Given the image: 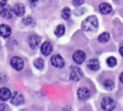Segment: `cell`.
<instances>
[{
	"label": "cell",
	"mask_w": 123,
	"mask_h": 111,
	"mask_svg": "<svg viewBox=\"0 0 123 111\" xmlns=\"http://www.w3.org/2000/svg\"><path fill=\"white\" fill-rule=\"evenodd\" d=\"M120 54H121V56H122V57H123V47H120Z\"/></svg>",
	"instance_id": "27"
},
{
	"label": "cell",
	"mask_w": 123,
	"mask_h": 111,
	"mask_svg": "<svg viewBox=\"0 0 123 111\" xmlns=\"http://www.w3.org/2000/svg\"><path fill=\"white\" fill-rule=\"evenodd\" d=\"M28 43H29L30 47L31 49H36L39 44H40V37L36 36V35H32L28 38Z\"/></svg>",
	"instance_id": "11"
},
{
	"label": "cell",
	"mask_w": 123,
	"mask_h": 111,
	"mask_svg": "<svg viewBox=\"0 0 123 111\" xmlns=\"http://www.w3.org/2000/svg\"><path fill=\"white\" fill-rule=\"evenodd\" d=\"M81 27L84 31H95L98 27V21L95 16H89L81 24Z\"/></svg>",
	"instance_id": "1"
},
{
	"label": "cell",
	"mask_w": 123,
	"mask_h": 111,
	"mask_svg": "<svg viewBox=\"0 0 123 111\" xmlns=\"http://www.w3.org/2000/svg\"><path fill=\"white\" fill-rule=\"evenodd\" d=\"M64 34H65V26H64V25H58L57 27L55 28L56 37H62Z\"/></svg>",
	"instance_id": "18"
},
{
	"label": "cell",
	"mask_w": 123,
	"mask_h": 111,
	"mask_svg": "<svg viewBox=\"0 0 123 111\" xmlns=\"http://www.w3.org/2000/svg\"><path fill=\"white\" fill-rule=\"evenodd\" d=\"M11 32H12V30L8 25H4V24L0 25V36L2 38H9L11 36Z\"/></svg>",
	"instance_id": "12"
},
{
	"label": "cell",
	"mask_w": 123,
	"mask_h": 111,
	"mask_svg": "<svg viewBox=\"0 0 123 111\" xmlns=\"http://www.w3.org/2000/svg\"><path fill=\"white\" fill-rule=\"evenodd\" d=\"M11 66L15 69V70L19 71L23 69L24 67V62L21 57H17V56H14V57L11 58Z\"/></svg>",
	"instance_id": "4"
},
{
	"label": "cell",
	"mask_w": 123,
	"mask_h": 111,
	"mask_svg": "<svg viewBox=\"0 0 123 111\" xmlns=\"http://www.w3.org/2000/svg\"><path fill=\"white\" fill-rule=\"evenodd\" d=\"M23 23L25 24V25H31L32 24V18L30 16H27V17H24L23 19Z\"/></svg>",
	"instance_id": "23"
},
{
	"label": "cell",
	"mask_w": 123,
	"mask_h": 111,
	"mask_svg": "<svg viewBox=\"0 0 123 111\" xmlns=\"http://www.w3.org/2000/svg\"><path fill=\"white\" fill-rule=\"evenodd\" d=\"M11 96H12V93H11V91L9 88H0V100L1 101L8 100V99L11 98Z\"/></svg>",
	"instance_id": "9"
},
{
	"label": "cell",
	"mask_w": 123,
	"mask_h": 111,
	"mask_svg": "<svg viewBox=\"0 0 123 111\" xmlns=\"http://www.w3.org/2000/svg\"><path fill=\"white\" fill-rule=\"evenodd\" d=\"M13 9H11V8H9V6H2V9H1V11H0V14H1V16L3 17V18H6V19H10V18H12V16H13Z\"/></svg>",
	"instance_id": "8"
},
{
	"label": "cell",
	"mask_w": 123,
	"mask_h": 111,
	"mask_svg": "<svg viewBox=\"0 0 123 111\" xmlns=\"http://www.w3.org/2000/svg\"><path fill=\"white\" fill-rule=\"evenodd\" d=\"M34 65L35 67H37L38 69H42L44 67V60L42 58H36L34 62Z\"/></svg>",
	"instance_id": "20"
},
{
	"label": "cell",
	"mask_w": 123,
	"mask_h": 111,
	"mask_svg": "<svg viewBox=\"0 0 123 111\" xmlns=\"http://www.w3.org/2000/svg\"><path fill=\"white\" fill-rule=\"evenodd\" d=\"M83 77V72L79 67H72L70 71V79L72 81H79Z\"/></svg>",
	"instance_id": "3"
},
{
	"label": "cell",
	"mask_w": 123,
	"mask_h": 111,
	"mask_svg": "<svg viewBox=\"0 0 123 111\" xmlns=\"http://www.w3.org/2000/svg\"><path fill=\"white\" fill-rule=\"evenodd\" d=\"M103 85H104V88H106V90L111 91V90H113V88H115V82H113L112 80L108 79V80H105V81L103 82Z\"/></svg>",
	"instance_id": "17"
},
{
	"label": "cell",
	"mask_w": 123,
	"mask_h": 111,
	"mask_svg": "<svg viewBox=\"0 0 123 111\" xmlns=\"http://www.w3.org/2000/svg\"><path fill=\"white\" fill-rule=\"evenodd\" d=\"M51 64L55 68H63L65 66V60L61 55H54L51 58Z\"/></svg>",
	"instance_id": "5"
},
{
	"label": "cell",
	"mask_w": 123,
	"mask_h": 111,
	"mask_svg": "<svg viewBox=\"0 0 123 111\" xmlns=\"http://www.w3.org/2000/svg\"><path fill=\"white\" fill-rule=\"evenodd\" d=\"M72 4L74 6H80L83 4V0H72Z\"/></svg>",
	"instance_id": "24"
},
{
	"label": "cell",
	"mask_w": 123,
	"mask_h": 111,
	"mask_svg": "<svg viewBox=\"0 0 123 111\" xmlns=\"http://www.w3.org/2000/svg\"><path fill=\"white\" fill-rule=\"evenodd\" d=\"M13 12H14V14L17 15V16H23V15L25 14V6H24V4L16 3L14 6V8H13Z\"/></svg>",
	"instance_id": "13"
},
{
	"label": "cell",
	"mask_w": 123,
	"mask_h": 111,
	"mask_svg": "<svg viewBox=\"0 0 123 111\" xmlns=\"http://www.w3.org/2000/svg\"><path fill=\"white\" fill-rule=\"evenodd\" d=\"M52 51H53V47H52V44L50 42H48V41H45V42L41 45V53L44 56L50 55V54L52 53Z\"/></svg>",
	"instance_id": "10"
},
{
	"label": "cell",
	"mask_w": 123,
	"mask_h": 111,
	"mask_svg": "<svg viewBox=\"0 0 123 111\" xmlns=\"http://www.w3.org/2000/svg\"><path fill=\"white\" fill-rule=\"evenodd\" d=\"M120 81H121L122 83H123V72L121 73V75H120Z\"/></svg>",
	"instance_id": "28"
},
{
	"label": "cell",
	"mask_w": 123,
	"mask_h": 111,
	"mask_svg": "<svg viewBox=\"0 0 123 111\" xmlns=\"http://www.w3.org/2000/svg\"><path fill=\"white\" fill-rule=\"evenodd\" d=\"M6 109V106L3 105V104H1V105H0V111H4Z\"/></svg>",
	"instance_id": "26"
},
{
	"label": "cell",
	"mask_w": 123,
	"mask_h": 111,
	"mask_svg": "<svg viewBox=\"0 0 123 111\" xmlns=\"http://www.w3.org/2000/svg\"><path fill=\"white\" fill-rule=\"evenodd\" d=\"M87 68L93 71L98 70V69H99V62H98V59H96V58L90 59L89 62H87Z\"/></svg>",
	"instance_id": "16"
},
{
	"label": "cell",
	"mask_w": 123,
	"mask_h": 111,
	"mask_svg": "<svg viewBox=\"0 0 123 111\" xmlns=\"http://www.w3.org/2000/svg\"><path fill=\"white\" fill-rule=\"evenodd\" d=\"M98 9H99V12L102 13V14H109V13L112 11V8H111V6L109 3H107V2L100 3L99 6H98Z\"/></svg>",
	"instance_id": "15"
},
{
	"label": "cell",
	"mask_w": 123,
	"mask_h": 111,
	"mask_svg": "<svg viewBox=\"0 0 123 111\" xmlns=\"http://www.w3.org/2000/svg\"><path fill=\"white\" fill-rule=\"evenodd\" d=\"M31 2H37V1H39V0H30Z\"/></svg>",
	"instance_id": "29"
},
{
	"label": "cell",
	"mask_w": 123,
	"mask_h": 111,
	"mask_svg": "<svg viewBox=\"0 0 123 111\" xmlns=\"http://www.w3.org/2000/svg\"><path fill=\"white\" fill-rule=\"evenodd\" d=\"M70 14H71V11H70L69 8H64L63 11H62V16H63V18H65V19L69 18Z\"/></svg>",
	"instance_id": "21"
},
{
	"label": "cell",
	"mask_w": 123,
	"mask_h": 111,
	"mask_svg": "<svg viewBox=\"0 0 123 111\" xmlns=\"http://www.w3.org/2000/svg\"><path fill=\"white\" fill-rule=\"evenodd\" d=\"M6 1H8V0H0V6H6Z\"/></svg>",
	"instance_id": "25"
},
{
	"label": "cell",
	"mask_w": 123,
	"mask_h": 111,
	"mask_svg": "<svg viewBox=\"0 0 123 111\" xmlns=\"http://www.w3.org/2000/svg\"><path fill=\"white\" fill-rule=\"evenodd\" d=\"M90 91L85 88H81L78 90V97L81 99V100H85L90 97Z\"/></svg>",
	"instance_id": "14"
},
{
	"label": "cell",
	"mask_w": 123,
	"mask_h": 111,
	"mask_svg": "<svg viewBox=\"0 0 123 111\" xmlns=\"http://www.w3.org/2000/svg\"><path fill=\"white\" fill-rule=\"evenodd\" d=\"M100 106H102L103 110L105 111H112L116 108V101L111 97H105L103 98Z\"/></svg>",
	"instance_id": "2"
},
{
	"label": "cell",
	"mask_w": 123,
	"mask_h": 111,
	"mask_svg": "<svg viewBox=\"0 0 123 111\" xmlns=\"http://www.w3.org/2000/svg\"><path fill=\"white\" fill-rule=\"evenodd\" d=\"M72 58H74V62L76 63V64H82L85 60V54H84V52H82V51H76L74 53Z\"/></svg>",
	"instance_id": "7"
},
{
	"label": "cell",
	"mask_w": 123,
	"mask_h": 111,
	"mask_svg": "<svg viewBox=\"0 0 123 111\" xmlns=\"http://www.w3.org/2000/svg\"><path fill=\"white\" fill-rule=\"evenodd\" d=\"M11 103L15 106H19V105H23L24 104V97L21 93L18 92H15L14 94L11 96Z\"/></svg>",
	"instance_id": "6"
},
{
	"label": "cell",
	"mask_w": 123,
	"mask_h": 111,
	"mask_svg": "<svg viewBox=\"0 0 123 111\" xmlns=\"http://www.w3.org/2000/svg\"><path fill=\"white\" fill-rule=\"evenodd\" d=\"M107 65L109 67H115L117 65V59L116 57H108L107 58Z\"/></svg>",
	"instance_id": "22"
},
{
	"label": "cell",
	"mask_w": 123,
	"mask_h": 111,
	"mask_svg": "<svg viewBox=\"0 0 123 111\" xmlns=\"http://www.w3.org/2000/svg\"><path fill=\"white\" fill-rule=\"evenodd\" d=\"M109 38H110V36H109L108 32H103V34L99 35V37H98V41H99L100 43H105L109 40Z\"/></svg>",
	"instance_id": "19"
}]
</instances>
